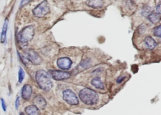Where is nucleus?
Masks as SVG:
<instances>
[{
  "label": "nucleus",
  "mask_w": 161,
  "mask_h": 115,
  "mask_svg": "<svg viewBox=\"0 0 161 115\" xmlns=\"http://www.w3.org/2000/svg\"><path fill=\"white\" fill-rule=\"evenodd\" d=\"M79 97L84 103L87 105L96 104L99 99V96L94 90L86 88L81 90L79 93Z\"/></svg>",
  "instance_id": "f257e3e1"
},
{
  "label": "nucleus",
  "mask_w": 161,
  "mask_h": 115,
  "mask_svg": "<svg viewBox=\"0 0 161 115\" xmlns=\"http://www.w3.org/2000/svg\"><path fill=\"white\" fill-rule=\"evenodd\" d=\"M36 79L39 87L45 92H49L53 87L50 75L44 70H40L37 72Z\"/></svg>",
  "instance_id": "f03ea898"
},
{
  "label": "nucleus",
  "mask_w": 161,
  "mask_h": 115,
  "mask_svg": "<svg viewBox=\"0 0 161 115\" xmlns=\"http://www.w3.org/2000/svg\"><path fill=\"white\" fill-rule=\"evenodd\" d=\"M34 35V27L32 26H28L19 32L17 36V39L20 43L25 44L32 40Z\"/></svg>",
  "instance_id": "7ed1b4c3"
},
{
  "label": "nucleus",
  "mask_w": 161,
  "mask_h": 115,
  "mask_svg": "<svg viewBox=\"0 0 161 115\" xmlns=\"http://www.w3.org/2000/svg\"><path fill=\"white\" fill-rule=\"evenodd\" d=\"M32 12L35 17L38 18H43L50 12L48 2L46 1H44L35 8Z\"/></svg>",
  "instance_id": "20e7f679"
},
{
  "label": "nucleus",
  "mask_w": 161,
  "mask_h": 115,
  "mask_svg": "<svg viewBox=\"0 0 161 115\" xmlns=\"http://www.w3.org/2000/svg\"><path fill=\"white\" fill-rule=\"evenodd\" d=\"M24 54L27 60L33 64L38 65L41 64L42 62V58L33 50L31 49L25 50Z\"/></svg>",
  "instance_id": "39448f33"
},
{
  "label": "nucleus",
  "mask_w": 161,
  "mask_h": 115,
  "mask_svg": "<svg viewBox=\"0 0 161 115\" xmlns=\"http://www.w3.org/2000/svg\"><path fill=\"white\" fill-rule=\"evenodd\" d=\"M63 99L71 105L79 104V99L77 95L70 89H66L63 92Z\"/></svg>",
  "instance_id": "423d86ee"
},
{
  "label": "nucleus",
  "mask_w": 161,
  "mask_h": 115,
  "mask_svg": "<svg viewBox=\"0 0 161 115\" xmlns=\"http://www.w3.org/2000/svg\"><path fill=\"white\" fill-rule=\"evenodd\" d=\"M55 80L61 81L66 80L71 77V74L65 71L59 70H50L49 74Z\"/></svg>",
  "instance_id": "0eeeda50"
},
{
  "label": "nucleus",
  "mask_w": 161,
  "mask_h": 115,
  "mask_svg": "<svg viewBox=\"0 0 161 115\" xmlns=\"http://www.w3.org/2000/svg\"><path fill=\"white\" fill-rule=\"evenodd\" d=\"M72 62L68 57H61L57 61V66L62 70H68L72 66Z\"/></svg>",
  "instance_id": "6e6552de"
},
{
  "label": "nucleus",
  "mask_w": 161,
  "mask_h": 115,
  "mask_svg": "<svg viewBox=\"0 0 161 115\" xmlns=\"http://www.w3.org/2000/svg\"><path fill=\"white\" fill-rule=\"evenodd\" d=\"M33 103L35 107L39 110H43L47 106V102L41 95H37L33 99Z\"/></svg>",
  "instance_id": "1a4fd4ad"
},
{
  "label": "nucleus",
  "mask_w": 161,
  "mask_h": 115,
  "mask_svg": "<svg viewBox=\"0 0 161 115\" xmlns=\"http://www.w3.org/2000/svg\"><path fill=\"white\" fill-rule=\"evenodd\" d=\"M32 92V90L30 85L29 84L24 85L22 88V92H21L22 98L25 100H29L31 96Z\"/></svg>",
  "instance_id": "9d476101"
},
{
  "label": "nucleus",
  "mask_w": 161,
  "mask_h": 115,
  "mask_svg": "<svg viewBox=\"0 0 161 115\" xmlns=\"http://www.w3.org/2000/svg\"><path fill=\"white\" fill-rule=\"evenodd\" d=\"M9 20L8 19H6L4 20V24L2 27V31L0 41L2 43L4 44L6 41L7 32L8 27Z\"/></svg>",
  "instance_id": "9b49d317"
},
{
  "label": "nucleus",
  "mask_w": 161,
  "mask_h": 115,
  "mask_svg": "<svg viewBox=\"0 0 161 115\" xmlns=\"http://www.w3.org/2000/svg\"><path fill=\"white\" fill-rule=\"evenodd\" d=\"M144 42L147 48L150 50L154 49L157 46V43L150 36H148L145 38Z\"/></svg>",
  "instance_id": "f8f14e48"
},
{
  "label": "nucleus",
  "mask_w": 161,
  "mask_h": 115,
  "mask_svg": "<svg viewBox=\"0 0 161 115\" xmlns=\"http://www.w3.org/2000/svg\"><path fill=\"white\" fill-rule=\"evenodd\" d=\"M25 111L27 115H40L39 110L34 105H30L26 107Z\"/></svg>",
  "instance_id": "ddd939ff"
},
{
  "label": "nucleus",
  "mask_w": 161,
  "mask_h": 115,
  "mask_svg": "<svg viewBox=\"0 0 161 115\" xmlns=\"http://www.w3.org/2000/svg\"><path fill=\"white\" fill-rule=\"evenodd\" d=\"M92 85L94 86L96 88L101 90L104 89V85H103V82H102L101 79L99 77H95L93 78L91 81Z\"/></svg>",
  "instance_id": "4468645a"
},
{
  "label": "nucleus",
  "mask_w": 161,
  "mask_h": 115,
  "mask_svg": "<svg viewBox=\"0 0 161 115\" xmlns=\"http://www.w3.org/2000/svg\"><path fill=\"white\" fill-rule=\"evenodd\" d=\"M148 19L152 23L156 24L161 20V16L157 13H152L148 16Z\"/></svg>",
  "instance_id": "2eb2a0df"
},
{
  "label": "nucleus",
  "mask_w": 161,
  "mask_h": 115,
  "mask_svg": "<svg viewBox=\"0 0 161 115\" xmlns=\"http://www.w3.org/2000/svg\"><path fill=\"white\" fill-rule=\"evenodd\" d=\"M104 2L102 1H89L87 5L89 7L94 8H99L103 6Z\"/></svg>",
  "instance_id": "dca6fc26"
},
{
  "label": "nucleus",
  "mask_w": 161,
  "mask_h": 115,
  "mask_svg": "<svg viewBox=\"0 0 161 115\" xmlns=\"http://www.w3.org/2000/svg\"><path fill=\"white\" fill-rule=\"evenodd\" d=\"M25 76V73L22 68L20 67L19 70V73H18V81L19 84L22 83L24 79Z\"/></svg>",
  "instance_id": "f3484780"
},
{
  "label": "nucleus",
  "mask_w": 161,
  "mask_h": 115,
  "mask_svg": "<svg viewBox=\"0 0 161 115\" xmlns=\"http://www.w3.org/2000/svg\"><path fill=\"white\" fill-rule=\"evenodd\" d=\"M161 25L158 26L154 28L153 30V34L154 36L157 37H161Z\"/></svg>",
  "instance_id": "a211bd4d"
},
{
  "label": "nucleus",
  "mask_w": 161,
  "mask_h": 115,
  "mask_svg": "<svg viewBox=\"0 0 161 115\" xmlns=\"http://www.w3.org/2000/svg\"><path fill=\"white\" fill-rule=\"evenodd\" d=\"M151 14L150 8L149 7H145L142 10V14L144 16H149V14Z\"/></svg>",
  "instance_id": "6ab92c4d"
},
{
  "label": "nucleus",
  "mask_w": 161,
  "mask_h": 115,
  "mask_svg": "<svg viewBox=\"0 0 161 115\" xmlns=\"http://www.w3.org/2000/svg\"><path fill=\"white\" fill-rule=\"evenodd\" d=\"M1 103L2 106V109H3V111H6V103L5 102V100H4V99H1Z\"/></svg>",
  "instance_id": "aec40b11"
},
{
  "label": "nucleus",
  "mask_w": 161,
  "mask_h": 115,
  "mask_svg": "<svg viewBox=\"0 0 161 115\" xmlns=\"http://www.w3.org/2000/svg\"><path fill=\"white\" fill-rule=\"evenodd\" d=\"M20 104V98L19 97H17L15 101V108L18 110Z\"/></svg>",
  "instance_id": "412c9836"
},
{
  "label": "nucleus",
  "mask_w": 161,
  "mask_h": 115,
  "mask_svg": "<svg viewBox=\"0 0 161 115\" xmlns=\"http://www.w3.org/2000/svg\"><path fill=\"white\" fill-rule=\"evenodd\" d=\"M125 77H122V76H120L117 79V82L118 84H120L125 79Z\"/></svg>",
  "instance_id": "4be33fe9"
},
{
  "label": "nucleus",
  "mask_w": 161,
  "mask_h": 115,
  "mask_svg": "<svg viewBox=\"0 0 161 115\" xmlns=\"http://www.w3.org/2000/svg\"><path fill=\"white\" fill-rule=\"evenodd\" d=\"M156 10L157 13L159 14H161V4H159L157 6L156 8Z\"/></svg>",
  "instance_id": "5701e85b"
},
{
  "label": "nucleus",
  "mask_w": 161,
  "mask_h": 115,
  "mask_svg": "<svg viewBox=\"0 0 161 115\" xmlns=\"http://www.w3.org/2000/svg\"><path fill=\"white\" fill-rule=\"evenodd\" d=\"M19 115H25L24 114L23 112H21V113H20V114H19Z\"/></svg>",
  "instance_id": "b1692460"
}]
</instances>
